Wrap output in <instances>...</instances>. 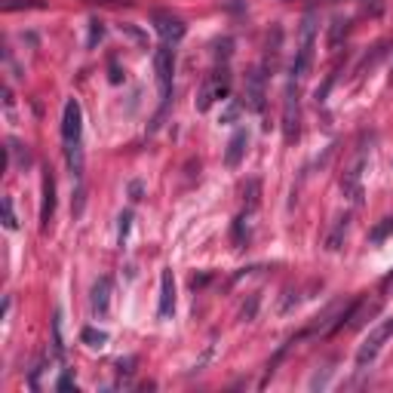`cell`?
I'll list each match as a JSON object with an SVG mask.
<instances>
[{
	"label": "cell",
	"instance_id": "277c9868",
	"mask_svg": "<svg viewBox=\"0 0 393 393\" xmlns=\"http://www.w3.org/2000/svg\"><path fill=\"white\" fill-rule=\"evenodd\" d=\"M393 335V319H384V323L378 329H372L369 338L363 341L360 347V353H356V365H365V363H372L375 356H378V351L384 347V341Z\"/></svg>",
	"mask_w": 393,
	"mask_h": 393
},
{
	"label": "cell",
	"instance_id": "ba28073f",
	"mask_svg": "<svg viewBox=\"0 0 393 393\" xmlns=\"http://www.w3.org/2000/svg\"><path fill=\"white\" fill-rule=\"evenodd\" d=\"M295 80V77H292ZM292 80L286 86V111H283V129H286V141L295 139L298 132V102H295V89H292Z\"/></svg>",
	"mask_w": 393,
	"mask_h": 393
},
{
	"label": "cell",
	"instance_id": "6da1fadb",
	"mask_svg": "<svg viewBox=\"0 0 393 393\" xmlns=\"http://www.w3.org/2000/svg\"><path fill=\"white\" fill-rule=\"evenodd\" d=\"M314 40H317V25H314V16H305V25H301V47L295 52V61H292V77H305L310 61H314Z\"/></svg>",
	"mask_w": 393,
	"mask_h": 393
},
{
	"label": "cell",
	"instance_id": "5bb4252c",
	"mask_svg": "<svg viewBox=\"0 0 393 393\" xmlns=\"http://www.w3.org/2000/svg\"><path fill=\"white\" fill-rule=\"evenodd\" d=\"M4 228H6V230H16V228H19V221H16V212H13V200H10V196H4Z\"/></svg>",
	"mask_w": 393,
	"mask_h": 393
},
{
	"label": "cell",
	"instance_id": "8992f818",
	"mask_svg": "<svg viewBox=\"0 0 393 393\" xmlns=\"http://www.w3.org/2000/svg\"><path fill=\"white\" fill-rule=\"evenodd\" d=\"M154 28H157V34H160V40L169 43V47L184 37V22L175 19V16H166V13H157V16H154Z\"/></svg>",
	"mask_w": 393,
	"mask_h": 393
},
{
	"label": "cell",
	"instance_id": "52a82bcc",
	"mask_svg": "<svg viewBox=\"0 0 393 393\" xmlns=\"http://www.w3.org/2000/svg\"><path fill=\"white\" fill-rule=\"evenodd\" d=\"M172 310H175V280H172V271L166 267V271L160 274V307H157V314H160V319H169Z\"/></svg>",
	"mask_w": 393,
	"mask_h": 393
},
{
	"label": "cell",
	"instance_id": "e0dca14e",
	"mask_svg": "<svg viewBox=\"0 0 393 393\" xmlns=\"http://www.w3.org/2000/svg\"><path fill=\"white\" fill-rule=\"evenodd\" d=\"M56 387H59V390H71V387H74V381H71V375H61Z\"/></svg>",
	"mask_w": 393,
	"mask_h": 393
},
{
	"label": "cell",
	"instance_id": "2e32d148",
	"mask_svg": "<svg viewBox=\"0 0 393 393\" xmlns=\"http://www.w3.org/2000/svg\"><path fill=\"white\" fill-rule=\"evenodd\" d=\"M98 37H102V22H93V37H89V47H95Z\"/></svg>",
	"mask_w": 393,
	"mask_h": 393
},
{
	"label": "cell",
	"instance_id": "4fadbf2b",
	"mask_svg": "<svg viewBox=\"0 0 393 393\" xmlns=\"http://www.w3.org/2000/svg\"><path fill=\"white\" fill-rule=\"evenodd\" d=\"M80 338H83V341H86L89 347H105V344H108V335H105V332H98V329H93V326H86V329H83V335H80Z\"/></svg>",
	"mask_w": 393,
	"mask_h": 393
},
{
	"label": "cell",
	"instance_id": "ac0fdd59",
	"mask_svg": "<svg viewBox=\"0 0 393 393\" xmlns=\"http://www.w3.org/2000/svg\"><path fill=\"white\" fill-rule=\"evenodd\" d=\"M139 194H141V184L136 182V184H132V200H141V196H139Z\"/></svg>",
	"mask_w": 393,
	"mask_h": 393
},
{
	"label": "cell",
	"instance_id": "8fae6325",
	"mask_svg": "<svg viewBox=\"0 0 393 393\" xmlns=\"http://www.w3.org/2000/svg\"><path fill=\"white\" fill-rule=\"evenodd\" d=\"M246 141H249L246 129H237L234 136H230V141H228V154H225V163H228L230 169L240 166V160H243V154H246Z\"/></svg>",
	"mask_w": 393,
	"mask_h": 393
},
{
	"label": "cell",
	"instance_id": "9c48e42d",
	"mask_svg": "<svg viewBox=\"0 0 393 393\" xmlns=\"http://www.w3.org/2000/svg\"><path fill=\"white\" fill-rule=\"evenodd\" d=\"M52 212H56V182H52V175L47 172L43 175V206H40V228L43 230L49 228Z\"/></svg>",
	"mask_w": 393,
	"mask_h": 393
},
{
	"label": "cell",
	"instance_id": "30bf717a",
	"mask_svg": "<svg viewBox=\"0 0 393 393\" xmlns=\"http://www.w3.org/2000/svg\"><path fill=\"white\" fill-rule=\"evenodd\" d=\"M246 105L252 111H262L264 108V77L262 71H252L249 74V83H246Z\"/></svg>",
	"mask_w": 393,
	"mask_h": 393
},
{
	"label": "cell",
	"instance_id": "5b68a950",
	"mask_svg": "<svg viewBox=\"0 0 393 393\" xmlns=\"http://www.w3.org/2000/svg\"><path fill=\"white\" fill-rule=\"evenodd\" d=\"M228 86H230L228 68H225V71H216V77H212L209 83L203 86V93H200V102H196V108H200V111H209L216 98H225V95H228Z\"/></svg>",
	"mask_w": 393,
	"mask_h": 393
},
{
	"label": "cell",
	"instance_id": "9a60e30c",
	"mask_svg": "<svg viewBox=\"0 0 393 393\" xmlns=\"http://www.w3.org/2000/svg\"><path fill=\"white\" fill-rule=\"evenodd\" d=\"M129 221H132V212H123V216H120V246H123V240H127Z\"/></svg>",
	"mask_w": 393,
	"mask_h": 393
},
{
	"label": "cell",
	"instance_id": "7c38bea8",
	"mask_svg": "<svg viewBox=\"0 0 393 393\" xmlns=\"http://www.w3.org/2000/svg\"><path fill=\"white\" fill-rule=\"evenodd\" d=\"M108 298H111V280H108V276H102V280L93 286V314L95 317L108 314Z\"/></svg>",
	"mask_w": 393,
	"mask_h": 393
},
{
	"label": "cell",
	"instance_id": "7a4b0ae2",
	"mask_svg": "<svg viewBox=\"0 0 393 393\" xmlns=\"http://www.w3.org/2000/svg\"><path fill=\"white\" fill-rule=\"evenodd\" d=\"M154 68H157V83H160V95H163V105L169 102V93H172V71H175V52L169 43H163L154 52Z\"/></svg>",
	"mask_w": 393,
	"mask_h": 393
},
{
	"label": "cell",
	"instance_id": "3957f363",
	"mask_svg": "<svg viewBox=\"0 0 393 393\" xmlns=\"http://www.w3.org/2000/svg\"><path fill=\"white\" fill-rule=\"evenodd\" d=\"M80 132H83V111H80L77 98H68L65 114H61V139H65L68 148L80 145Z\"/></svg>",
	"mask_w": 393,
	"mask_h": 393
}]
</instances>
